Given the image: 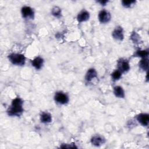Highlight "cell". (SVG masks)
Returning a JSON list of instances; mask_svg holds the SVG:
<instances>
[{"label":"cell","mask_w":149,"mask_h":149,"mask_svg":"<svg viewBox=\"0 0 149 149\" xmlns=\"http://www.w3.org/2000/svg\"><path fill=\"white\" fill-rule=\"evenodd\" d=\"M23 111V101L20 98H16L12 101V104L8 110L9 115L20 116Z\"/></svg>","instance_id":"6da1fadb"},{"label":"cell","mask_w":149,"mask_h":149,"mask_svg":"<svg viewBox=\"0 0 149 149\" xmlns=\"http://www.w3.org/2000/svg\"><path fill=\"white\" fill-rule=\"evenodd\" d=\"M8 57L9 61L14 65L22 66L25 63V57L22 54L12 53Z\"/></svg>","instance_id":"7a4b0ae2"},{"label":"cell","mask_w":149,"mask_h":149,"mask_svg":"<svg viewBox=\"0 0 149 149\" xmlns=\"http://www.w3.org/2000/svg\"><path fill=\"white\" fill-rule=\"evenodd\" d=\"M55 100L59 104H65L69 101V98L68 95L62 92H57L55 93L54 97Z\"/></svg>","instance_id":"3957f363"},{"label":"cell","mask_w":149,"mask_h":149,"mask_svg":"<svg viewBox=\"0 0 149 149\" xmlns=\"http://www.w3.org/2000/svg\"><path fill=\"white\" fill-rule=\"evenodd\" d=\"M117 66L118 68V70H119L121 73L127 72L130 69L129 62L127 61V60L123 59H121L118 61Z\"/></svg>","instance_id":"277c9868"},{"label":"cell","mask_w":149,"mask_h":149,"mask_svg":"<svg viewBox=\"0 0 149 149\" xmlns=\"http://www.w3.org/2000/svg\"><path fill=\"white\" fill-rule=\"evenodd\" d=\"M98 19L102 23H108L111 20V15L105 10H101L98 13Z\"/></svg>","instance_id":"5b68a950"},{"label":"cell","mask_w":149,"mask_h":149,"mask_svg":"<svg viewBox=\"0 0 149 149\" xmlns=\"http://www.w3.org/2000/svg\"><path fill=\"white\" fill-rule=\"evenodd\" d=\"M137 120L143 126H147L149 122V116L147 113H140L137 115Z\"/></svg>","instance_id":"8992f818"},{"label":"cell","mask_w":149,"mask_h":149,"mask_svg":"<svg viewBox=\"0 0 149 149\" xmlns=\"http://www.w3.org/2000/svg\"><path fill=\"white\" fill-rule=\"evenodd\" d=\"M112 37L118 40H122L123 38V30L121 27H117L112 32Z\"/></svg>","instance_id":"52a82bcc"},{"label":"cell","mask_w":149,"mask_h":149,"mask_svg":"<svg viewBox=\"0 0 149 149\" xmlns=\"http://www.w3.org/2000/svg\"><path fill=\"white\" fill-rule=\"evenodd\" d=\"M22 14L23 17H33L34 12L33 10L29 6H24L22 9Z\"/></svg>","instance_id":"ba28073f"},{"label":"cell","mask_w":149,"mask_h":149,"mask_svg":"<svg viewBox=\"0 0 149 149\" xmlns=\"http://www.w3.org/2000/svg\"><path fill=\"white\" fill-rule=\"evenodd\" d=\"M90 17L89 13L86 10H82L77 15V20L79 22H85Z\"/></svg>","instance_id":"9c48e42d"},{"label":"cell","mask_w":149,"mask_h":149,"mask_svg":"<svg viewBox=\"0 0 149 149\" xmlns=\"http://www.w3.org/2000/svg\"><path fill=\"white\" fill-rule=\"evenodd\" d=\"M43 59L41 58V57H36V58H34L32 62H31V64L32 66H33L36 69H40L41 68L42 65H43Z\"/></svg>","instance_id":"30bf717a"},{"label":"cell","mask_w":149,"mask_h":149,"mask_svg":"<svg viewBox=\"0 0 149 149\" xmlns=\"http://www.w3.org/2000/svg\"><path fill=\"white\" fill-rule=\"evenodd\" d=\"M97 72L94 69H90L86 75V80L87 81H90L93 79L97 77Z\"/></svg>","instance_id":"8fae6325"},{"label":"cell","mask_w":149,"mask_h":149,"mask_svg":"<svg viewBox=\"0 0 149 149\" xmlns=\"http://www.w3.org/2000/svg\"><path fill=\"white\" fill-rule=\"evenodd\" d=\"M105 140L100 136H95L91 139V143L96 146H99L104 143Z\"/></svg>","instance_id":"7c38bea8"},{"label":"cell","mask_w":149,"mask_h":149,"mask_svg":"<svg viewBox=\"0 0 149 149\" xmlns=\"http://www.w3.org/2000/svg\"><path fill=\"white\" fill-rule=\"evenodd\" d=\"M113 93L116 97L119 98H123L125 97L124 91L120 86H115L113 88Z\"/></svg>","instance_id":"4fadbf2b"},{"label":"cell","mask_w":149,"mask_h":149,"mask_svg":"<svg viewBox=\"0 0 149 149\" xmlns=\"http://www.w3.org/2000/svg\"><path fill=\"white\" fill-rule=\"evenodd\" d=\"M41 121L42 123H49L52 120V118H51V115H50V113H48V112H43L41 115Z\"/></svg>","instance_id":"5bb4252c"},{"label":"cell","mask_w":149,"mask_h":149,"mask_svg":"<svg viewBox=\"0 0 149 149\" xmlns=\"http://www.w3.org/2000/svg\"><path fill=\"white\" fill-rule=\"evenodd\" d=\"M139 66L140 67L141 69H142L144 70H146L148 69V59L147 58H143L140 63H139Z\"/></svg>","instance_id":"9a60e30c"},{"label":"cell","mask_w":149,"mask_h":149,"mask_svg":"<svg viewBox=\"0 0 149 149\" xmlns=\"http://www.w3.org/2000/svg\"><path fill=\"white\" fill-rule=\"evenodd\" d=\"M135 55L137 56H140L141 57L143 58H147L148 55V51L147 50H140V51H137L136 54Z\"/></svg>","instance_id":"2e32d148"},{"label":"cell","mask_w":149,"mask_h":149,"mask_svg":"<svg viewBox=\"0 0 149 149\" xmlns=\"http://www.w3.org/2000/svg\"><path fill=\"white\" fill-rule=\"evenodd\" d=\"M111 74H112V77L113 78V80H118L120 78L122 73L119 70H117L114 71Z\"/></svg>","instance_id":"e0dca14e"},{"label":"cell","mask_w":149,"mask_h":149,"mask_svg":"<svg viewBox=\"0 0 149 149\" xmlns=\"http://www.w3.org/2000/svg\"><path fill=\"white\" fill-rule=\"evenodd\" d=\"M61 9L58 6H55L52 10V13L55 16H56V17L59 16L61 15Z\"/></svg>","instance_id":"ac0fdd59"},{"label":"cell","mask_w":149,"mask_h":149,"mask_svg":"<svg viewBox=\"0 0 149 149\" xmlns=\"http://www.w3.org/2000/svg\"><path fill=\"white\" fill-rule=\"evenodd\" d=\"M136 2L134 1H123L122 2L123 6L126 8H129L132 5H133Z\"/></svg>","instance_id":"d6986e66"},{"label":"cell","mask_w":149,"mask_h":149,"mask_svg":"<svg viewBox=\"0 0 149 149\" xmlns=\"http://www.w3.org/2000/svg\"><path fill=\"white\" fill-rule=\"evenodd\" d=\"M101 4H102L103 5H105V3H107V1H101V2H100Z\"/></svg>","instance_id":"ffe728a7"}]
</instances>
